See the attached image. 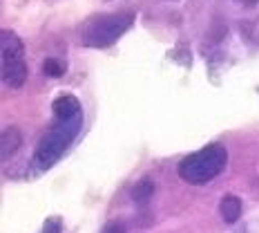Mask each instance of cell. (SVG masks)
Masks as SVG:
<instances>
[{"label":"cell","mask_w":259,"mask_h":233,"mask_svg":"<svg viewBox=\"0 0 259 233\" xmlns=\"http://www.w3.org/2000/svg\"><path fill=\"white\" fill-rule=\"evenodd\" d=\"M0 61H3V83L18 90L27 81L25 45L12 29L0 31Z\"/></svg>","instance_id":"obj_4"},{"label":"cell","mask_w":259,"mask_h":233,"mask_svg":"<svg viewBox=\"0 0 259 233\" xmlns=\"http://www.w3.org/2000/svg\"><path fill=\"white\" fill-rule=\"evenodd\" d=\"M152 195H154V180L152 177H141V180L132 186L130 197H132V202L137 204V207H145V204L152 199Z\"/></svg>","instance_id":"obj_8"},{"label":"cell","mask_w":259,"mask_h":233,"mask_svg":"<svg viewBox=\"0 0 259 233\" xmlns=\"http://www.w3.org/2000/svg\"><path fill=\"white\" fill-rule=\"evenodd\" d=\"M63 231V222L61 218H50L42 224V231L40 233H61Z\"/></svg>","instance_id":"obj_10"},{"label":"cell","mask_w":259,"mask_h":233,"mask_svg":"<svg viewBox=\"0 0 259 233\" xmlns=\"http://www.w3.org/2000/svg\"><path fill=\"white\" fill-rule=\"evenodd\" d=\"M65 70H67V65H65V61H61V58L50 56V58H45V63H42V72L52 79H61L65 74Z\"/></svg>","instance_id":"obj_9"},{"label":"cell","mask_w":259,"mask_h":233,"mask_svg":"<svg viewBox=\"0 0 259 233\" xmlns=\"http://www.w3.org/2000/svg\"><path fill=\"white\" fill-rule=\"evenodd\" d=\"M237 3H241L244 7H252V5H257L259 0H237Z\"/></svg>","instance_id":"obj_12"},{"label":"cell","mask_w":259,"mask_h":233,"mask_svg":"<svg viewBox=\"0 0 259 233\" xmlns=\"http://www.w3.org/2000/svg\"><path fill=\"white\" fill-rule=\"evenodd\" d=\"M23 146V135H20L18 128L9 126L3 130V135H0V157H3V161H7L12 155H16V150Z\"/></svg>","instance_id":"obj_6"},{"label":"cell","mask_w":259,"mask_h":233,"mask_svg":"<svg viewBox=\"0 0 259 233\" xmlns=\"http://www.w3.org/2000/svg\"><path fill=\"white\" fill-rule=\"evenodd\" d=\"M132 25H134V14H130V12L96 16V18H92L83 25V29H80V43L85 47L103 50V47L114 45Z\"/></svg>","instance_id":"obj_3"},{"label":"cell","mask_w":259,"mask_h":233,"mask_svg":"<svg viewBox=\"0 0 259 233\" xmlns=\"http://www.w3.org/2000/svg\"><path fill=\"white\" fill-rule=\"evenodd\" d=\"M52 110H54V117L56 119H74V117L83 115L80 101L74 94H63V96H58V99H54Z\"/></svg>","instance_id":"obj_5"},{"label":"cell","mask_w":259,"mask_h":233,"mask_svg":"<svg viewBox=\"0 0 259 233\" xmlns=\"http://www.w3.org/2000/svg\"><path fill=\"white\" fill-rule=\"evenodd\" d=\"M219 213H221V218H224L226 224H235V222L241 218V199L233 193L224 195L219 202Z\"/></svg>","instance_id":"obj_7"},{"label":"cell","mask_w":259,"mask_h":233,"mask_svg":"<svg viewBox=\"0 0 259 233\" xmlns=\"http://www.w3.org/2000/svg\"><path fill=\"white\" fill-rule=\"evenodd\" d=\"M228 164V150L221 144H210L197 153L186 155L177 166V173L186 184L203 186L219 175Z\"/></svg>","instance_id":"obj_1"},{"label":"cell","mask_w":259,"mask_h":233,"mask_svg":"<svg viewBox=\"0 0 259 233\" xmlns=\"http://www.w3.org/2000/svg\"><path fill=\"white\" fill-rule=\"evenodd\" d=\"M83 126V115L74 119H56V123L40 137L38 146L34 150V166L38 171H50L54 164L63 157L67 146L78 137Z\"/></svg>","instance_id":"obj_2"},{"label":"cell","mask_w":259,"mask_h":233,"mask_svg":"<svg viewBox=\"0 0 259 233\" xmlns=\"http://www.w3.org/2000/svg\"><path fill=\"white\" fill-rule=\"evenodd\" d=\"M101 233H125V224L121 220H112L101 229Z\"/></svg>","instance_id":"obj_11"}]
</instances>
